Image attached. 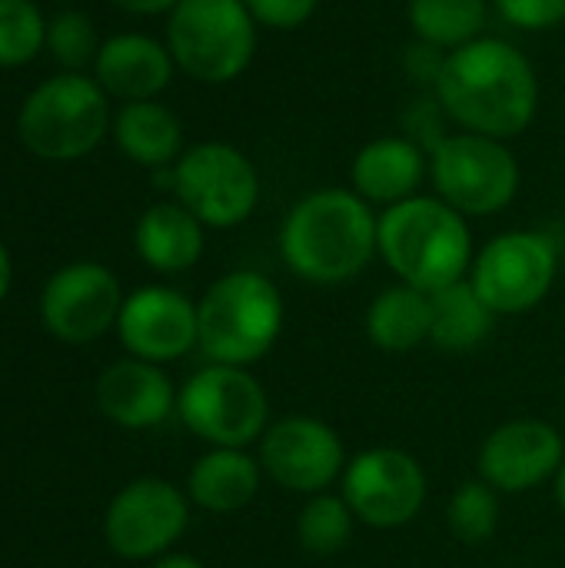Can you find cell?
Here are the masks:
<instances>
[{
    "mask_svg": "<svg viewBox=\"0 0 565 568\" xmlns=\"http://www.w3.org/2000/svg\"><path fill=\"white\" fill-rule=\"evenodd\" d=\"M380 216L346 186H323L296 200L280 226V253L290 273L313 286H340L356 280L373 256Z\"/></svg>",
    "mask_w": 565,
    "mask_h": 568,
    "instance_id": "obj_2",
    "label": "cell"
},
{
    "mask_svg": "<svg viewBox=\"0 0 565 568\" xmlns=\"http://www.w3.org/2000/svg\"><path fill=\"white\" fill-rule=\"evenodd\" d=\"M256 27L266 30H300L320 10V0H243Z\"/></svg>",
    "mask_w": 565,
    "mask_h": 568,
    "instance_id": "obj_31",
    "label": "cell"
},
{
    "mask_svg": "<svg viewBox=\"0 0 565 568\" xmlns=\"http://www.w3.org/2000/svg\"><path fill=\"white\" fill-rule=\"evenodd\" d=\"M110 133H113V143L120 146V153L147 170L173 166L186 150L180 116L157 100L123 103L113 113Z\"/></svg>",
    "mask_w": 565,
    "mask_h": 568,
    "instance_id": "obj_22",
    "label": "cell"
},
{
    "mask_svg": "<svg viewBox=\"0 0 565 568\" xmlns=\"http://www.w3.org/2000/svg\"><path fill=\"white\" fill-rule=\"evenodd\" d=\"M430 296H433L430 343L436 349L453 353V356H466L493 336L500 316L483 303V296L473 290L470 276L440 290V293H430Z\"/></svg>",
    "mask_w": 565,
    "mask_h": 568,
    "instance_id": "obj_24",
    "label": "cell"
},
{
    "mask_svg": "<svg viewBox=\"0 0 565 568\" xmlns=\"http://www.w3.org/2000/svg\"><path fill=\"white\" fill-rule=\"evenodd\" d=\"M153 568H206L200 559H193V556H186V552H167V556H160Z\"/></svg>",
    "mask_w": 565,
    "mask_h": 568,
    "instance_id": "obj_35",
    "label": "cell"
},
{
    "mask_svg": "<svg viewBox=\"0 0 565 568\" xmlns=\"http://www.w3.org/2000/svg\"><path fill=\"white\" fill-rule=\"evenodd\" d=\"M430 180L440 200L470 216L503 213L523 183V170L506 140L456 130L430 153Z\"/></svg>",
    "mask_w": 565,
    "mask_h": 568,
    "instance_id": "obj_8",
    "label": "cell"
},
{
    "mask_svg": "<svg viewBox=\"0 0 565 568\" xmlns=\"http://www.w3.org/2000/svg\"><path fill=\"white\" fill-rule=\"evenodd\" d=\"M176 416L213 449H246L270 429V393L246 366L210 363L193 373L180 396Z\"/></svg>",
    "mask_w": 565,
    "mask_h": 568,
    "instance_id": "obj_7",
    "label": "cell"
},
{
    "mask_svg": "<svg viewBox=\"0 0 565 568\" xmlns=\"http://www.w3.org/2000/svg\"><path fill=\"white\" fill-rule=\"evenodd\" d=\"M256 30L243 0H180L167 20V47L190 80L220 87L253 63Z\"/></svg>",
    "mask_w": 565,
    "mask_h": 568,
    "instance_id": "obj_6",
    "label": "cell"
},
{
    "mask_svg": "<svg viewBox=\"0 0 565 568\" xmlns=\"http://www.w3.org/2000/svg\"><path fill=\"white\" fill-rule=\"evenodd\" d=\"M176 389L170 376L147 359L113 363L97 383L100 413L123 429H153L176 413Z\"/></svg>",
    "mask_w": 565,
    "mask_h": 568,
    "instance_id": "obj_17",
    "label": "cell"
},
{
    "mask_svg": "<svg viewBox=\"0 0 565 568\" xmlns=\"http://www.w3.org/2000/svg\"><path fill=\"white\" fill-rule=\"evenodd\" d=\"M110 103L93 77L63 70L37 83L17 113L23 146L50 163H70L100 146L110 133Z\"/></svg>",
    "mask_w": 565,
    "mask_h": 568,
    "instance_id": "obj_5",
    "label": "cell"
},
{
    "mask_svg": "<svg viewBox=\"0 0 565 568\" xmlns=\"http://www.w3.org/2000/svg\"><path fill=\"white\" fill-rule=\"evenodd\" d=\"M343 499L350 503L356 523L370 529H403L410 526L430 496V479L423 463L396 446H373L356 453L343 473Z\"/></svg>",
    "mask_w": 565,
    "mask_h": 568,
    "instance_id": "obj_11",
    "label": "cell"
},
{
    "mask_svg": "<svg viewBox=\"0 0 565 568\" xmlns=\"http://www.w3.org/2000/svg\"><path fill=\"white\" fill-rule=\"evenodd\" d=\"M117 333L133 359L173 363L200 343L196 303L170 286H140L123 300Z\"/></svg>",
    "mask_w": 565,
    "mask_h": 568,
    "instance_id": "obj_16",
    "label": "cell"
},
{
    "mask_svg": "<svg viewBox=\"0 0 565 568\" xmlns=\"http://www.w3.org/2000/svg\"><path fill=\"white\" fill-rule=\"evenodd\" d=\"M263 479L260 459L246 449H210L193 463L186 476V496L193 506L213 516H230L256 499Z\"/></svg>",
    "mask_w": 565,
    "mask_h": 568,
    "instance_id": "obj_21",
    "label": "cell"
},
{
    "mask_svg": "<svg viewBox=\"0 0 565 568\" xmlns=\"http://www.w3.org/2000/svg\"><path fill=\"white\" fill-rule=\"evenodd\" d=\"M203 223L180 203L163 200L143 210L133 230V246L140 260L157 273H183L200 263L206 236Z\"/></svg>",
    "mask_w": 565,
    "mask_h": 568,
    "instance_id": "obj_20",
    "label": "cell"
},
{
    "mask_svg": "<svg viewBox=\"0 0 565 568\" xmlns=\"http://www.w3.org/2000/svg\"><path fill=\"white\" fill-rule=\"evenodd\" d=\"M430 176V153L403 133L363 143L350 163V190L370 206H396L420 193Z\"/></svg>",
    "mask_w": 565,
    "mask_h": 568,
    "instance_id": "obj_19",
    "label": "cell"
},
{
    "mask_svg": "<svg viewBox=\"0 0 565 568\" xmlns=\"http://www.w3.org/2000/svg\"><path fill=\"white\" fill-rule=\"evenodd\" d=\"M120 310V283L100 263H70L57 270L40 293V320L63 343L100 339L117 326Z\"/></svg>",
    "mask_w": 565,
    "mask_h": 568,
    "instance_id": "obj_15",
    "label": "cell"
},
{
    "mask_svg": "<svg viewBox=\"0 0 565 568\" xmlns=\"http://www.w3.org/2000/svg\"><path fill=\"white\" fill-rule=\"evenodd\" d=\"M97 83L123 103L157 100L173 80V53L150 33H113L97 50Z\"/></svg>",
    "mask_w": 565,
    "mask_h": 568,
    "instance_id": "obj_18",
    "label": "cell"
},
{
    "mask_svg": "<svg viewBox=\"0 0 565 568\" xmlns=\"http://www.w3.org/2000/svg\"><path fill=\"white\" fill-rule=\"evenodd\" d=\"M113 7L127 10V13H140V17H150V13H170L180 0H110Z\"/></svg>",
    "mask_w": 565,
    "mask_h": 568,
    "instance_id": "obj_34",
    "label": "cell"
},
{
    "mask_svg": "<svg viewBox=\"0 0 565 568\" xmlns=\"http://www.w3.org/2000/svg\"><path fill=\"white\" fill-rule=\"evenodd\" d=\"M410 27L420 40L443 50H456L476 37L490 20V0H410Z\"/></svg>",
    "mask_w": 565,
    "mask_h": 568,
    "instance_id": "obj_25",
    "label": "cell"
},
{
    "mask_svg": "<svg viewBox=\"0 0 565 568\" xmlns=\"http://www.w3.org/2000/svg\"><path fill=\"white\" fill-rule=\"evenodd\" d=\"M173 193L203 226L233 230L260 203V173L240 146L203 140L173 163Z\"/></svg>",
    "mask_w": 565,
    "mask_h": 568,
    "instance_id": "obj_9",
    "label": "cell"
},
{
    "mask_svg": "<svg viewBox=\"0 0 565 568\" xmlns=\"http://www.w3.org/2000/svg\"><path fill=\"white\" fill-rule=\"evenodd\" d=\"M500 17L519 30H553L565 20V0H493Z\"/></svg>",
    "mask_w": 565,
    "mask_h": 568,
    "instance_id": "obj_32",
    "label": "cell"
},
{
    "mask_svg": "<svg viewBox=\"0 0 565 568\" xmlns=\"http://www.w3.org/2000/svg\"><path fill=\"white\" fill-rule=\"evenodd\" d=\"M380 256L400 276L423 293H440L473 270V233L460 210L436 193H416L396 206L380 210Z\"/></svg>",
    "mask_w": 565,
    "mask_h": 568,
    "instance_id": "obj_3",
    "label": "cell"
},
{
    "mask_svg": "<svg viewBox=\"0 0 565 568\" xmlns=\"http://www.w3.org/2000/svg\"><path fill=\"white\" fill-rule=\"evenodd\" d=\"M10 280H13V263H10L7 246L0 243V300H3V296H7V290H10Z\"/></svg>",
    "mask_w": 565,
    "mask_h": 568,
    "instance_id": "obj_36",
    "label": "cell"
},
{
    "mask_svg": "<svg viewBox=\"0 0 565 568\" xmlns=\"http://www.w3.org/2000/svg\"><path fill=\"white\" fill-rule=\"evenodd\" d=\"M556 503H559V509H563V516H565V463H563V469H559V476H556Z\"/></svg>",
    "mask_w": 565,
    "mask_h": 568,
    "instance_id": "obj_37",
    "label": "cell"
},
{
    "mask_svg": "<svg viewBox=\"0 0 565 568\" xmlns=\"http://www.w3.org/2000/svg\"><path fill=\"white\" fill-rule=\"evenodd\" d=\"M190 526V496L167 479L147 476L123 486L103 519L110 549L123 559H160Z\"/></svg>",
    "mask_w": 565,
    "mask_h": 568,
    "instance_id": "obj_13",
    "label": "cell"
},
{
    "mask_svg": "<svg viewBox=\"0 0 565 568\" xmlns=\"http://www.w3.org/2000/svg\"><path fill=\"white\" fill-rule=\"evenodd\" d=\"M503 493H496L486 479H466L446 503V529L463 546H486L503 516Z\"/></svg>",
    "mask_w": 565,
    "mask_h": 568,
    "instance_id": "obj_27",
    "label": "cell"
},
{
    "mask_svg": "<svg viewBox=\"0 0 565 568\" xmlns=\"http://www.w3.org/2000/svg\"><path fill=\"white\" fill-rule=\"evenodd\" d=\"M433 93L456 126L506 143L526 133L539 110L533 60L509 40L486 33L450 50Z\"/></svg>",
    "mask_w": 565,
    "mask_h": 568,
    "instance_id": "obj_1",
    "label": "cell"
},
{
    "mask_svg": "<svg viewBox=\"0 0 565 568\" xmlns=\"http://www.w3.org/2000/svg\"><path fill=\"white\" fill-rule=\"evenodd\" d=\"M47 43V23L33 0H0V67L30 63Z\"/></svg>",
    "mask_w": 565,
    "mask_h": 568,
    "instance_id": "obj_28",
    "label": "cell"
},
{
    "mask_svg": "<svg viewBox=\"0 0 565 568\" xmlns=\"http://www.w3.org/2000/svg\"><path fill=\"white\" fill-rule=\"evenodd\" d=\"M263 476L286 493L316 496L326 493L346 473L343 436L316 416H283L273 419L256 443Z\"/></svg>",
    "mask_w": 565,
    "mask_h": 568,
    "instance_id": "obj_12",
    "label": "cell"
},
{
    "mask_svg": "<svg viewBox=\"0 0 565 568\" xmlns=\"http://www.w3.org/2000/svg\"><path fill=\"white\" fill-rule=\"evenodd\" d=\"M446 57L450 50L436 47V43H426V40H413L403 47V70L406 77L420 87V90H436L440 77H443V67H446Z\"/></svg>",
    "mask_w": 565,
    "mask_h": 568,
    "instance_id": "obj_33",
    "label": "cell"
},
{
    "mask_svg": "<svg viewBox=\"0 0 565 568\" xmlns=\"http://www.w3.org/2000/svg\"><path fill=\"white\" fill-rule=\"evenodd\" d=\"M356 529V516L350 509V503L333 493H316L306 499V506L296 516V542L303 552L310 556H336L350 546Z\"/></svg>",
    "mask_w": 565,
    "mask_h": 568,
    "instance_id": "obj_26",
    "label": "cell"
},
{
    "mask_svg": "<svg viewBox=\"0 0 565 568\" xmlns=\"http://www.w3.org/2000/svg\"><path fill=\"white\" fill-rule=\"evenodd\" d=\"M446 120H450V113L440 103V97L433 90H423V93H416L406 103V110L400 116V126H403V136L406 140H413L416 146H423L426 153H433L450 136L446 133Z\"/></svg>",
    "mask_w": 565,
    "mask_h": 568,
    "instance_id": "obj_30",
    "label": "cell"
},
{
    "mask_svg": "<svg viewBox=\"0 0 565 568\" xmlns=\"http://www.w3.org/2000/svg\"><path fill=\"white\" fill-rule=\"evenodd\" d=\"M565 463L563 433L536 416L500 423L480 446V479L503 496H526L543 483H556Z\"/></svg>",
    "mask_w": 565,
    "mask_h": 568,
    "instance_id": "obj_14",
    "label": "cell"
},
{
    "mask_svg": "<svg viewBox=\"0 0 565 568\" xmlns=\"http://www.w3.org/2000/svg\"><path fill=\"white\" fill-rule=\"evenodd\" d=\"M559 246L539 230H509L493 236L473 260L470 283L496 316L533 313L556 286Z\"/></svg>",
    "mask_w": 565,
    "mask_h": 568,
    "instance_id": "obj_10",
    "label": "cell"
},
{
    "mask_svg": "<svg viewBox=\"0 0 565 568\" xmlns=\"http://www.w3.org/2000/svg\"><path fill=\"white\" fill-rule=\"evenodd\" d=\"M47 47L53 53V60L73 73H80V67H87L90 60H97V30L93 20L83 10H63L47 23Z\"/></svg>",
    "mask_w": 565,
    "mask_h": 568,
    "instance_id": "obj_29",
    "label": "cell"
},
{
    "mask_svg": "<svg viewBox=\"0 0 565 568\" xmlns=\"http://www.w3.org/2000/svg\"><path fill=\"white\" fill-rule=\"evenodd\" d=\"M200 343L210 363L253 366L276 346L286 320L280 286L256 270H233L220 276L196 303Z\"/></svg>",
    "mask_w": 565,
    "mask_h": 568,
    "instance_id": "obj_4",
    "label": "cell"
},
{
    "mask_svg": "<svg viewBox=\"0 0 565 568\" xmlns=\"http://www.w3.org/2000/svg\"><path fill=\"white\" fill-rule=\"evenodd\" d=\"M366 339L383 353H410L430 343L433 329V296L410 286L393 283L373 296L363 316Z\"/></svg>",
    "mask_w": 565,
    "mask_h": 568,
    "instance_id": "obj_23",
    "label": "cell"
}]
</instances>
